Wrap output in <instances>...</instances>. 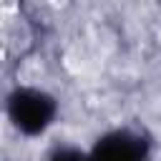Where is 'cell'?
<instances>
[{
  "label": "cell",
  "instance_id": "obj_1",
  "mask_svg": "<svg viewBox=\"0 0 161 161\" xmlns=\"http://www.w3.org/2000/svg\"><path fill=\"white\" fill-rule=\"evenodd\" d=\"M5 116L20 136L38 138L55 123L58 98L38 86H15L5 96Z\"/></svg>",
  "mask_w": 161,
  "mask_h": 161
},
{
  "label": "cell",
  "instance_id": "obj_2",
  "mask_svg": "<svg viewBox=\"0 0 161 161\" xmlns=\"http://www.w3.org/2000/svg\"><path fill=\"white\" fill-rule=\"evenodd\" d=\"M91 161H151V138L131 126L101 133L88 148Z\"/></svg>",
  "mask_w": 161,
  "mask_h": 161
},
{
  "label": "cell",
  "instance_id": "obj_3",
  "mask_svg": "<svg viewBox=\"0 0 161 161\" xmlns=\"http://www.w3.org/2000/svg\"><path fill=\"white\" fill-rule=\"evenodd\" d=\"M45 161H91L88 151L73 143H58L55 148H50V153L45 156Z\"/></svg>",
  "mask_w": 161,
  "mask_h": 161
}]
</instances>
